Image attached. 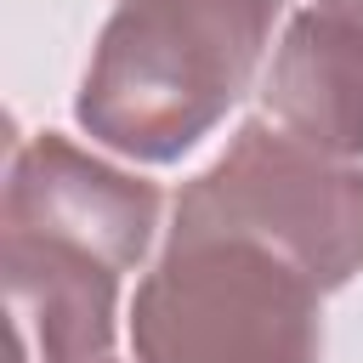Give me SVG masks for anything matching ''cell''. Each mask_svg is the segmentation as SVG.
<instances>
[{"label":"cell","mask_w":363,"mask_h":363,"mask_svg":"<svg viewBox=\"0 0 363 363\" xmlns=\"http://www.w3.org/2000/svg\"><path fill=\"white\" fill-rule=\"evenodd\" d=\"M159 233V187L57 130L6 159L0 255L17 363H113L119 284Z\"/></svg>","instance_id":"1"},{"label":"cell","mask_w":363,"mask_h":363,"mask_svg":"<svg viewBox=\"0 0 363 363\" xmlns=\"http://www.w3.org/2000/svg\"><path fill=\"white\" fill-rule=\"evenodd\" d=\"M170 227L272 244L329 295L363 272V164L329 159L272 119H244L176 193Z\"/></svg>","instance_id":"4"},{"label":"cell","mask_w":363,"mask_h":363,"mask_svg":"<svg viewBox=\"0 0 363 363\" xmlns=\"http://www.w3.org/2000/svg\"><path fill=\"white\" fill-rule=\"evenodd\" d=\"M261 108L306 147L363 164V0H312L284 23Z\"/></svg>","instance_id":"5"},{"label":"cell","mask_w":363,"mask_h":363,"mask_svg":"<svg viewBox=\"0 0 363 363\" xmlns=\"http://www.w3.org/2000/svg\"><path fill=\"white\" fill-rule=\"evenodd\" d=\"M125 323L136 363H323V289L238 233L170 227Z\"/></svg>","instance_id":"3"},{"label":"cell","mask_w":363,"mask_h":363,"mask_svg":"<svg viewBox=\"0 0 363 363\" xmlns=\"http://www.w3.org/2000/svg\"><path fill=\"white\" fill-rule=\"evenodd\" d=\"M284 0H113L79 96V130L130 159L176 164L255 85Z\"/></svg>","instance_id":"2"}]
</instances>
